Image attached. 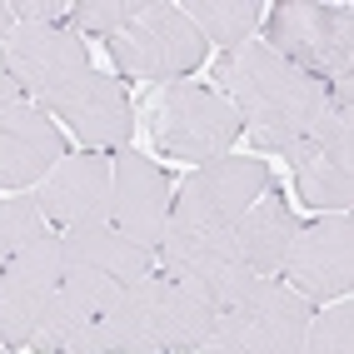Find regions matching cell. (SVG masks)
Wrapping results in <instances>:
<instances>
[{"label": "cell", "instance_id": "25", "mask_svg": "<svg viewBox=\"0 0 354 354\" xmlns=\"http://www.w3.org/2000/svg\"><path fill=\"white\" fill-rule=\"evenodd\" d=\"M26 95H20V85L6 75V65H0V110H10V105H20Z\"/></svg>", "mask_w": 354, "mask_h": 354}, {"label": "cell", "instance_id": "18", "mask_svg": "<svg viewBox=\"0 0 354 354\" xmlns=\"http://www.w3.org/2000/svg\"><path fill=\"white\" fill-rule=\"evenodd\" d=\"M55 240H60V265H70V270H90V274L110 279L115 290H125V285H135V279L155 274V254L140 250L135 240H125V234L115 230L110 220L75 225V230L55 234Z\"/></svg>", "mask_w": 354, "mask_h": 354}, {"label": "cell", "instance_id": "4", "mask_svg": "<svg viewBox=\"0 0 354 354\" xmlns=\"http://www.w3.org/2000/svg\"><path fill=\"white\" fill-rule=\"evenodd\" d=\"M315 304L299 299L285 279H259V285L215 315V329L205 335L195 354H304Z\"/></svg>", "mask_w": 354, "mask_h": 354}, {"label": "cell", "instance_id": "10", "mask_svg": "<svg viewBox=\"0 0 354 354\" xmlns=\"http://www.w3.org/2000/svg\"><path fill=\"white\" fill-rule=\"evenodd\" d=\"M0 65L30 105H45L65 85H75L85 70H95L80 35H70L65 26H20V20L0 40Z\"/></svg>", "mask_w": 354, "mask_h": 354}, {"label": "cell", "instance_id": "15", "mask_svg": "<svg viewBox=\"0 0 354 354\" xmlns=\"http://www.w3.org/2000/svg\"><path fill=\"white\" fill-rule=\"evenodd\" d=\"M60 285V240L40 234L0 270V344L26 349Z\"/></svg>", "mask_w": 354, "mask_h": 354}, {"label": "cell", "instance_id": "1", "mask_svg": "<svg viewBox=\"0 0 354 354\" xmlns=\"http://www.w3.org/2000/svg\"><path fill=\"white\" fill-rule=\"evenodd\" d=\"M215 90L230 100V110L240 115V130L254 140L259 150L299 145L310 125L319 120L329 85L304 75L299 65L285 55H274L265 40H245L215 60Z\"/></svg>", "mask_w": 354, "mask_h": 354}, {"label": "cell", "instance_id": "21", "mask_svg": "<svg viewBox=\"0 0 354 354\" xmlns=\"http://www.w3.org/2000/svg\"><path fill=\"white\" fill-rule=\"evenodd\" d=\"M40 234H55V230L40 220L30 195H6L0 200V270H6L30 240H40Z\"/></svg>", "mask_w": 354, "mask_h": 354}, {"label": "cell", "instance_id": "23", "mask_svg": "<svg viewBox=\"0 0 354 354\" xmlns=\"http://www.w3.org/2000/svg\"><path fill=\"white\" fill-rule=\"evenodd\" d=\"M304 354H354V304L349 299H335L329 310H319L310 319Z\"/></svg>", "mask_w": 354, "mask_h": 354}, {"label": "cell", "instance_id": "17", "mask_svg": "<svg viewBox=\"0 0 354 354\" xmlns=\"http://www.w3.org/2000/svg\"><path fill=\"white\" fill-rule=\"evenodd\" d=\"M65 155V135L40 105L20 100L0 110V190H35Z\"/></svg>", "mask_w": 354, "mask_h": 354}, {"label": "cell", "instance_id": "5", "mask_svg": "<svg viewBox=\"0 0 354 354\" xmlns=\"http://www.w3.org/2000/svg\"><path fill=\"white\" fill-rule=\"evenodd\" d=\"M105 50L115 60V70L130 80H160L175 85L185 75H195L209 55V40L185 20L180 6L170 0H145L120 30L105 40Z\"/></svg>", "mask_w": 354, "mask_h": 354}, {"label": "cell", "instance_id": "11", "mask_svg": "<svg viewBox=\"0 0 354 354\" xmlns=\"http://www.w3.org/2000/svg\"><path fill=\"white\" fill-rule=\"evenodd\" d=\"M45 115H60L65 130L80 140V150L90 155H120L130 150L135 135V105L125 95V85L115 75H100V70H85L75 85H65L60 95H50L40 105Z\"/></svg>", "mask_w": 354, "mask_h": 354}, {"label": "cell", "instance_id": "3", "mask_svg": "<svg viewBox=\"0 0 354 354\" xmlns=\"http://www.w3.org/2000/svg\"><path fill=\"white\" fill-rule=\"evenodd\" d=\"M299 200L319 215H349L354 205V75L329 80L319 120L299 145L285 150Z\"/></svg>", "mask_w": 354, "mask_h": 354}, {"label": "cell", "instance_id": "20", "mask_svg": "<svg viewBox=\"0 0 354 354\" xmlns=\"http://www.w3.org/2000/svg\"><path fill=\"white\" fill-rule=\"evenodd\" d=\"M185 20L205 35L225 45V50H234V45H245L259 35V20H265V6L259 0H185Z\"/></svg>", "mask_w": 354, "mask_h": 354}, {"label": "cell", "instance_id": "19", "mask_svg": "<svg viewBox=\"0 0 354 354\" xmlns=\"http://www.w3.org/2000/svg\"><path fill=\"white\" fill-rule=\"evenodd\" d=\"M295 234H299V220H295L290 200L279 195L274 185L230 225V240H234V250H240V259L254 270V279H274L279 274L285 250H290Z\"/></svg>", "mask_w": 354, "mask_h": 354}, {"label": "cell", "instance_id": "8", "mask_svg": "<svg viewBox=\"0 0 354 354\" xmlns=\"http://www.w3.org/2000/svg\"><path fill=\"white\" fill-rule=\"evenodd\" d=\"M155 270L180 279V285L200 290L215 310H230L234 299H245L259 279L254 270L240 259L230 230H185V225H170L165 240L155 250Z\"/></svg>", "mask_w": 354, "mask_h": 354}, {"label": "cell", "instance_id": "26", "mask_svg": "<svg viewBox=\"0 0 354 354\" xmlns=\"http://www.w3.org/2000/svg\"><path fill=\"white\" fill-rule=\"evenodd\" d=\"M15 30V15H10V6H6V0H0V40H6Z\"/></svg>", "mask_w": 354, "mask_h": 354}, {"label": "cell", "instance_id": "7", "mask_svg": "<svg viewBox=\"0 0 354 354\" xmlns=\"http://www.w3.org/2000/svg\"><path fill=\"white\" fill-rule=\"evenodd\" d=\"M234 140H240V115L230 110V100L215 85L175 80L150 100V145H155V155L205 165L215 155H230Z\"/></svg>", "mask_w": 354, "mask_h": 354}, {"label": "cell", "instance_id": "2", "mask_svg": "<svg viewBox=\"0 0 354 354\" xmlns=\"http://www.w3.org/2000/svg\"><path fill=\"white\" fill-rule=\"evenodd\" d=\"M215 304L170 274H145L110 299L95 354H195L215 329Z\"/></svg>", "mask_w": 354, "mask_h": 354}, {"label": "cell", "instance_id": "24", "mask_svg": "<svg viewBox=\"0 0 354 354\" xmlns=\"http://www.w3.org/2000/svg\"><path fill=\"white\" fill-rule=\"evenodd\" d=\"M10 15L20 20V26H65L70 6H60V0H15Z\"/></svg>", "mask_w": 354, "mask_h": 354}, {"label": "cell", "instance_id": "13", "mask_svg": "<svg viewBox=\"0 0 354 354\" xmlns=\"http://www.w3.org/2000/svg\"><path fill=\"white\" fill-rule=\"evenodd\" d=\"M115 295L120 290L110 279L60 265V285H55V295L45 304V315H40L26 349H35V354H95L100 319H105Z\"/></svg>", "mask_w": 354, "mask_h": 354}, {"label": "cell", "instance_id": "9", "mask_svg": "<svg viewBox=\"0 0 354 354\" xmlns=\"http://www.w3.org/2000/svg\"><path fill=\"white\" fill-rule=\"evenodd\" d=\"M270 190V165L254 155H215L175 190L170 225L185 230H230Z\"/></svg>", "mask_w": 354, "mask_h": 354}, {"label": "cell", "instance_id": "12", "mask_svg": "<svg viewBox=\"0 0 354 354\" xmlns=\"http://www.w3.org/2000/svg\"><path fill=\"white\" fill-rule=\"evenodd\" d=\"M279 279L310 304L344 299L354 285V225L349 215H329L315 225H299V234L285 250Z\"/></svg>", "mask_w": 354, "mask_h": 354}, {"label": "cell", "instance_id": "16", "mask_svg": "<svg viewBox=\"0 0 354 354\" xmlns=\"http://www.w3.org/2000/svg\"><path fill=\"white\" fill-rule=\"evenodd\" d=\"M110 170H115L110 155H90V150L65 155L30 195L40 220L55 234L75 230V225H90V220H105L110 215Z\"/></svg>", "mask_w": 354, "mask_h": 354}, {"label": "cell", "instance_id": "14", "mask_svg": "<svg viewBox=\"0 0 354 354\" xmlns=\"http://www.w3.org/2000/svg\"><path fill=\"white\" fill-rule=\"evenodd\" d=\"M170 200H175V180L160 170L150 155L120 150L110 170V225L135 240L140 250H160L165 230H170Z\"/></svg>", "mask_w": 354, "mask_h": 354}, {"label": "cell", "instance_id": "6", "mask_svg": "<svg viewBox=\"0 0 354 354\" xmlns=\"http://www.w3.org/2000/svg\"><path fill=\"white\" fill-rule=\"evenodd\" d=\"M265 45L315 80L354 75V10L344 0H285L265 10Z\"/></svg>", "mask_w": 354, "mask_h": 354}, {"label": "cell", "instance_id": "22", "mask_svg": "<svg viewBox=\"0 0 354 354\" xmlns=\"http://www.w3.org/2000/svg\"><path fill=\"white\" fill-rule=\"evenodd\" d=\"M145 6V0H75V6H70V15H65V30L70 35H115L125 26V20Z\"/></svg>", "mask_w": 354, "mask_h": 354}]
</instances>
